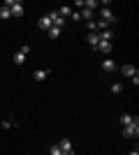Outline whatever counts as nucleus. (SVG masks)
Listing matches in <instances>:
<instances>
[{
  "mask_svg": "<svg viewBox=\"0 0 139 155\" xmlns=\"http://www.w3.org/2000/svg\"><path fill=\"white\" fill-rule=\"evenodd\" d=\"M95 51L100 53H111V42H98V49Z\"/></svg>",
  "mask_w": 139,
  "mask_h": 155,
  "instance_id": "6e6552de",
  "label": "nucleus"
},
{
  "mask_svg": "<svg viewBox=\"0 0 139 155\" xmlns=\"http://www.w3.org/2000/svg\"><path fill=\"white\" fill-rule=\"evenodd\" d=\"M130 155H139V150H132V153H130Z\"/></svg>",
  "mask_w": 139,
  "mask_h": 155,
  "instance_id": "b1692460",
  "label": "nucleus"
},
{
  "mask_svg": "<svg viewBox=\"0 0 139 155\" xmlns=\"http://www.w3.org/2000/svg\"><path fill=\"white\" fill-rule=\"evenodd\" d=\"M14 127V120H2V130H9Z\"/></svg>",
  "mask_w": 139,
  "mask_h": 155,
  "instance_id": "4be33fe9",
  "label": "nucleus"
},
{
  "mask_svg": "<svg viewBox=\"0 0 139 155\" xmlns=\"http://www.w3.org/2000/svg\"><path fill=\"white\" fill-rule=\"evenodd\" d=\"M102 70L104 72H116V63H114L111 58H104L102 60Z\"/></svg>",
  "mask_w": 139,
  "mask_h": 155,
  "instance_id": "0eeeda50",
  "label": "nucleus"
},
{
  "mask_svg": "<svg viewBox=\"0 0 139 155\" xmlns=\"http://www.w3.org/2000/svg\"><path fill=\"white\" fill-rule=\"evenodd\" d=\"M33 77L37 79V81H42V79L49 77V70H35V72H33Z\"/></svg>",
  "mask_w": 139,
  "mask_h": 155,
  "instance_id": "ddd939ff",
  "label": "nucleus"
},
{
  "mask_svg": "<svg viewBox=\"0 0 139 155\" xmlns=\"http://www.w3.org/2000/svg\"><path fill=\"white\" fill-rule=\"evenodd\" d=\"M9 12H12V16H16V19H19V16H23V2H19V0H16V2L9 7Z\"/></svg>",
  "mask_w": 139,
  "mask_h": 155,
  "instance_id": "39448f33",
  "label": "nucleus"
},
{
  "mask_svg": "<svg viewBox=\"0 0 139 155\" xmlns=\"http://www.w3.org/2000/svg\"><path fill=\"white\" fill-rule=\"evenodd\" d=\"M118 120H121V125L125 127V125H130V123H132V120H134V116H132V114H123V116H121Z\"/></svg>",
  "mask_w": 139,
  "mask_h": 155,
  "instance_id": "9b49d317",
  "label": "nucleus"
},
{
  "mask_svg": "<svg viewBox=\"0 0 139 155\" xmlns=\"http://www.w3.org/2000/svg\"><path fill=\"white\" fill-rule=\"evenodd\" d=\"M58 148H60V153H74V150H72V141H70V139H60Z\"/></svg>",
  "mask_w": 139,
  "mask_h": 155,
  "instance_id": "423d86ee",
  "label": "nucleus"
},
{
  "mask_svg": "<svg viewBox=\"0 0 139 155\" xmlns=\"http://www.w3.org/2000/svg\"><path fill=\"white\" fill-rule=\"evenodd\" d=\"M60 30H63V28H56V26H51V28H49V37H51V39L60 37Z\"/></svg>",
  "mask_w": 139,
  "mask_h": 155,
  "instance_id": "dca6fc26",
  "label": "nucleus"
},
{
  "mask_svg": "<svg viewBox=\"0 0 139 155\" xmlns=\"http://www.w3.org/2000/svg\"><path fill=\"white\" fill-rule=\"evenodd\" d=\"M37 26H40L42 30H46V32H49V28H51V19H49V16H42V19L37 21Z\"/></svg>",
  "mask_w": 139,
  "mask_h": 155,
  "instance_id": "1a4fd4ad",
  "label": "nucleus"
},
{
  "mask_svg": "<svg viewBox=\"0 0 139 155\" xmlns=\"http://www.w3.org/2000/svg\"><path fill=\"white\" fill-rule=\"evenodd\" d=\"M121 72H123V77H127V79H132L134 74H139L134 65H123V67H121Z\"/></svg>",
  "mask_w": 139,
  "mask_h": 155,
  "instance_id": "20e7f679",
  "label": "nucleus"
},
{
  "mask_svg": "<svg viewBox=\"0 0 139 155\" xmlns=\"http://www.w3.org/2000/svg\"><path fill=\"white\" fill-rule=\"evenodd\" d=\"M121 134L123 137H127V139H132V137H139V118L134 116V120L130 125H125V127L121 130Z\"/></svg>",
  "mask_w": 139,
  "mask_h": 155,
  "instance_id": "f257e3e1",
  "label": "nucleus"
},
{
  "mask_svg": "<svg viewBox=\"0 0 139 155\" xmlns=\"http://www.w3.org/2000/svg\"><path fill=\"white\" fill-rule=\"evenodd\" d=\"M49 155H60V148H58V143H53L51 148H49Z\"/></svg>",
  "mask_w": 139,
  "mask_h": 155,
  "instance_id": "aec40b11",
  "label": "nucleus"
},
{
  "mask_svg": "<svg viewBox=\"0 0 139 155\" xmlns=\"http://www.w3.org/2000/svg\"><path fill=\"white\" fill-rule=\"evenodd\" d=\"M100 16H102L100 21H104L107 26H114V23H116V16L111 14V9H109V7H100Z\"/></svg>",
  "mask_w": 139,
  "mask_h": 155,
  "instance_id": "f03ea898",
  "label": "nucleus"
},
{
  "mask_svg": "<svg viewBox=\"0 0 139 155\" xmlns=\"http://www.w3.org/2000/svg\"><path fill=\"white\" fill-rule=\"evenodd\" d=\"M86 28H88L91 32H95V30H98V28H95V19H93V21H86Z\"/></svg>",
  "mask_w": 139,
  "mask_h": 155,
  "instance_id": "412c9836",
  "label": "nucleus"
},
{
  "mask_svg": "<svg viewBox=\"0 0 139 155\" xmlns=\"http://www.w3.org/2000/svg\"><path fill=\"white\" fill-rule=\"evenodd\" d=\"M60 16H63V19H65V16H72V7H70V5H63V7H60Z\"/></svg>",
  "mask_w": 139,
  "mask_h": 155,
  "instance_id": "4468645a",
  "label": "nucleus"
},
{
  "mask_svg": "<svg viewBox=\"0 0 139 155\" xmlns=\"http://www.w3.org/2000/svg\"><path fill=\"white\" fill-rule=\"evenodd\" d=\"M19 51L23 53V56H28V53H30V46H28V44H23V46H21V49H19Z\"/></svg>",
  "mask_w": 139,
  "mask_h": 155,
  "instance_id": "5701e85b",
  "label": "nucleus"
},
{
  "mask_svg": "<svg viewBox=\"0 0 139 155\" xmlns=\"http://www.w3.org/2000/svg\"><path fill=\"white\" fill-rule=\"evenodd\" d=\"M98 32H88V44H91V49L93 51H95V49H98Z\"/></svg>",
  "mask_w": 139,
  "mask_h": 155,
  "instance_id": "9d476101",
  "label": "nucleus"
},
{
  "mask_svg": "<svg viewBox=\"0 0 139 155\" xmlns=\"http://www.w3.org/2000/svg\"><path fill=\"white\" fill-rule=\"evenodd\" d=\"M9 16H12V12H9V7H0V19H9Z\"/></svg>",
  "mask_w": 139,
  "mask_h": 155,
  "instance_id": "f3484780",
  "label": "nucleus"
},
{
  "mask_svg": "<svg viewBox=\"0 0 139 155\" xmlns=\"http://www.w3.org/2000/svg\"><path fill=\"white\" fill-rule=\"evenodd\" d=\"M79 16H81V19H86V21H93V16H95V12H91V9H86V7H84V9H81V12H79Z\"/></svg>",
  "mask_w": 139,
  "mask_h": 155,
  "instance_id": "f8f14e48",
  "label": "nucleus"
},
{
  "mask_svg": "<svg viewBox=\"0 0 139 155\" xmlns=\"http://www.w3.org/2000/svg\"><path fill=\"white\" fill-rule=\"evenodd\" d=\"M60 155H74V153H60Z\"/></svg>",
  "mask_w": 139,
  "mask_h": 155,
  "instance_id": "393cba45",
  "label": "nucleus"
},
{
  "mask_svg": "<svg viewBox=\"0 0 139 155\" xmlns=\"http://www.w3.org/2000/svg\"><path fill=\"white\" fill-rule=\"evenodd\" d=\"M84 7H86V9H91V12H95V9H98V2H95V0H86V2H84Z\"/></svg>",
  "mask_w": 139,
  "mask_h": 155,
  "instance_id": "a211bd4d",
  "label": "nucleus"
},
{
  "mask_svg": "<svg viewBox=\"0 0 139 155\" xmlns=\"http://www.w3.org/2000/svg\"><path fill=\"white\" fill-rule=\"evenodd\" d=\"M111 93H114V95L123 93V84H114V86H111Z\"/></svg>",
  "mask_w": 139,
  "mask_h": 155,
  "instance_id": "6ab92c4d",
  "label": "nucleus"
},
{
  "mask_svg": "<svg viewBox=\"0 0 139 155\" xmlns=\"http://www.w3.org/2000/svg\"><path fill=\"white\" fill-rule=\"evenodd\" d=\"M23 63H26V56H23L21 51H16L14 53V65H23Z\"/></svg>",
  "mask_w": 139,
  "mask_h": 155,
  "instance_id": "2eb2a0df",
  "label": "nucleus"
},
{
  "mask_svg": "<svg viewBox=\"0 0 139 155\" xmlns=\"http://www.w3.org/2000/svg\"><path fill=\"white\" fill-rule=\"evenodd\" d=\"M46 16L51 19V26H56V28H63V26H65V19H63L58 12H49Z\"/></svg>",
  "mask_w": 139,
  "mask_h": 155,
  "instance_id": "7ed1b4c3",
  "label": "nucleus"
}]
</instances>
